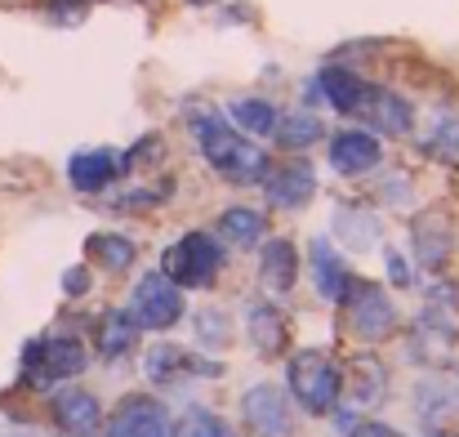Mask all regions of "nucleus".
<instances>
[{
	"label": "nucleus",
	"mask_w": 459,
	"mask_h": 437,
	"mask_svg": "<svg viewBox=\"0 0 459 437\" xmlns=\"http://www.w3.org/2000/svg\"><path fill=\"white\" fill-rule=\"evenodd\" d=\"M187 126H192V139L201 147V156L210 161V170H214L219 179H228V183H237V188H255V183L268 179V170H273L268 152L255 147L246 135H237L223 117H214V112L201 108V112L187 117Z\"/></svg>",
	"instance_id": "nucleus-1"
},
{
	"label": "nucleus",
	"mask_w": 459,
	"mask_h": 437,
	"mask_svg": "<svg viewBox=\"0 0 459 437\" xmlns=\"http://www.w3.org/2000/svg\"><path fill=\"white\" fill-rule=\"evenodd\" d=\"M286 384H290V398L307 415H330L339 406V393H343L339 362L325 348H299L286 366Z\"/></svg>",
	"instance_id": "nucleus-2"
},
{
	"label": "nucleus",
	"mask_w": 459,
	"mask_h": 437,
	"mask_svg": "<svg viewBox=\"0 0 459 437\" xmlns=\"http://www.w3.org/2000/svg\"><path fill=\"white\" fill-rule=\"evenodd\" d=\"M160 273L183 291H210L223 273V246L210 232H183L165 255H160Z\"/></svg>",
	"instance_id": "nucleus-3"
},
{
	"label": "nucleus",
	"mask_w": 459,
	"mask_h": 437,
	"mask_svg": "<svg viewBox=\"0 0 459 437\" xmlns=\"http://www.w3.org/2000/svg\"><path fill=\"white\" fill-rule=\"evenodd\" d=\"M90 366V353L81 339L72 335H54V339H31L22 348V380L31 389H49L58 380H76Z\"/></svg>",
	"instance_id": "nucleus-4"
},
{
	"label": "nucleus",
	"mask_w": 459,
	"mask_h": 437,
	"mask_svg": "<svg viewBox=\"0 0 459 437\" xmlns=\"http://www.w3.org/2000/svg\"><path fill=\"white\" fill-rule=\"evenodd\" d=\"M334 303L343 308V317H348V330H352L357 339H366V344H375V339H388V335L397 330V303L379 291L375 282L348 277V286H343V294H339Z\"/></svg>",
	"instance_id": "nucleus-5"
},
{
	"label": "nucleus",
	"mask_w": 459,
	"mask_h": 437,
	"mask_svg": "<svg viewBox=\"0 0 459 437\" xmlns=\"http://www.w3.org/2000/svg\"><path fill=\"white\" fill-rule=\"evenodd\" d=\"M187 312L183 291L165 277V273H143L130 291V317L139 321V330H169L178 326Z\"/></svg>",
	"instance_id": "nucleus-6"
},
{
	"label": "nucleus",
	"mask_w": 459,
	"mask_h": 437,
	"mask_svg": "<svg viewBox=\"0 0 459 437\" xmlns=\"http://www.w3.org/2000/svg\"><path fill=\"white\" fill-rule=\"evenodd\" d=\"M455 344L459 330L451 317H442V308H429L415 326H411V339H406V357L415 366H429V371H442L455 362Z\"/></svg>",
	"instance_id": "nucleus-7"
},
{
	"label": "nucleus",
	"mask_w": 459,
	"mask_h": 437,
	"mask_svg": "<svg viewBox=\"0 0 459 437\" xmlns=\"http://www.w3.org/2000/svg\"><path fill=\"white\" fill-rule=\"evenodd\" d=\"M241 420L250 437H295V411L290 398L277 384H255L241 398Z\"/></svg>",
	"instance_id": "nucleus-8"
},
{
	"label": "nucleus",
	"mask_w": 459,
	"mask_h": 437,
	"mask_svg": "<svg viewBox=\"0 0 459 437\" xmlns=\"http://www.w3.org/2000/svg\"><path fill=\"white\" fill-rule=\"evenodd\" d=\"M192 375H223L219 362L201 357V353H187L178 344H156L148 348V380L160 389H183Z\"/></svg>",
	"instance_id": "nucleus-9"
},
{
	"label": "nucleus",
	"mask_w": 459,
	"mask_h": 437,
	"mask_svg": "<svg viewBox=\"0 0 459 437\" xmlns=\"http://www.w3.org/2000/svg\"><path fill=\"white\" fill-rule=\"evenodd\" d=\"M411 255L429 273H437L451 259V214L442 205H429L424 214H415V223H411Z\"/></svg>",
	"instance_id": "nucleus-10"
},
{
	"label": "nucleus",
	"mask_w": 459,
	"mask_h": 437,
	"mask_svg": "<svg viewBox=\"0 0 459 437\" xmlns=\"http://www.w3.org/2000/svg\"><path fill=\"white\" fill-rule=\"evenodd\" d=\"M126 165H130V156H121V152H112V147H85V152H76V156L67 161V179H72L76 192L94 197V192H103L112 179H121Z\"/></svg>",
	"instance_id": "nucleus-11"
},
{
	"label": "nucleus",
	"mask_w": 459,
	"mask_h": 437,
	"mask_svg": "<svg viewBox=\"0 0 459 437\" xmlns=\"http://www.w3.org/2000/svg\"><path fill=\"white\" fill-rule=\"evenodd\" d=\"M108 437H174L169 411L156 398H126L108 420Z\"/></svg>",
	"instance_id": "nucleus-12"
},
{
	"label": "nucleus",
	"mask_w": 459,
	"mask_h": 437,
	"mask_svg": "<svg viewBox=\"0 0 459 437\" xmlns=\"http://www.w3.org/2000/svg\"><path fill=\"white\" fill-rule=\"evenodd\" d=\"M375 90H379V85L361 81V76L348 72V67H325V72L316 76V94H325L330 108H339L343 117H361V121H366V112H370V103H375Z\"/></svg>",
	"instance_id": "nucleus-13"
},
{
	"label": "nucleus",
	"mask_w": 459,
	"mask_h": 437,
	"mask_svg": "<svg viewBox=\"0 0 459 437\" xmlns=\"http://www.w3.org/2000/svg\"><path fill=\"white\" fill-rule=\"evenodd\" d=\"M264 192H268V205H277V210H304L316 197V174H312L307 161L273 165L268 179H264Z\"/></svg>",
	"instance_id": "nucleus-14"
},
{
	"label": "nucleus",
	"mask_w": 459,
	"mask_h": 437,
	"mask_svg": "<svg viewBox=\"0 0 459 437\" xmlns=\"http://www.w3.org/2000/svg\"><path fill=\"white\" fill-rule=\"evenodd\" d=\"M379 161H384V144H379L370 130H339V135L330 139V165H334V174H343V179L370 174Z\"/></svg>",
	"instance_id": "nucleus-15"
},
{
	"label": "nucleus",
	"mask_w": 459,
	"mask_h": 437,
	"mask_svg": "<svg viewBox=\"0 0 459 437\" xmlns=\"http://www.w3.org/2000/svg\"><path fill=\"white\" fill-rule=\"evenodd\" d=\"M54 424L67 437H99L103 433V406L85 389H63L54 398Z\"/></svg>",
	"instance_id": "nucleus-16"
},
{
	"label": "nucleus",
	"mask_w": 459,
	"mask_h": 437,
	"mask_svg": "<svg viewBox=\"0 0 459 437\" xmlns=\"http://www.w3.org/2000/svg\"><path fill=\"white\" fill-rule=\"evenodd\" d=\"M339 375H343L348 398L361 402V406H379V402L388 398V366L379 362V353H357V357H348V366H339Z\"/></svg>",
	"instance_id": "nucleus-17"
},
{
	"label": "nucleus",
	"mask_w": 459,
	"mask_h": 437,
	"mask_svg": "<svg viewBox=\"0 0 459 437\" xmlns=\"http://www.w3.org/2000/svg\"><path fill=\"white\" fill-rule=\"evenodd\" d=\"M246 330H250V344H255L259 357H281L290 348V321L273 303H255L246 312Z\"/></svg>",
	"instance_id": "nucleus-18"
},
{
	"label": "nucleus",
	"mask_w": 459,
	"mask_h": 437,
	"mask_svg": "<svg viewBox=\"0 0 459 437\" xmlns=\"http://www.w3.org/2000/svg\"><path fill=\"white\" fill-rule=\"evenodd\" d=\"M259 282L268 294H290L299 282V250L290 237H273L264 246V259H259Z\"/></svg>",
	"instance_id": "nucleus-19"
},
{
	"label": "nucleus",
	"mask_w": 459,
	"mask_h": 437,
	"mask_svg": "<svg viewBox=\"0 0 459 437\" xmlns=\"http://www.w3.org/2000/svg\"><path fill=\"white\" fill-rule=\"evenodd\" d=\"M307 277H312V286H316V294L321 299H339L343 294V286H348V264H343V255L325 241V237H316L312 241V250H307Z\"/></svg>",
	"instance_id": "nucleus-20"
},
{
	"label": "nucleus",
	"mask_w": 459,
	"mask_h": 437,
	"mask_svg": "<svg viewBox=\"0 0 459 437\" xmlns=\"http://www.w3.org/2000/svg\"><path fill=\"white\" fill-rule=\"evenodd\" d=\"M94 344H99V357H103V362L126 357V353L139 344V321L130 317V308H108V312L99 317Z\"/></svg>",
	"instance_id": "nucleus-21"
},
{
	"label": "nucleus",
	"mask_w": 459,
	"mask_h": 437,
	"mask_svg": "<svg viewBox=\"0 0 459 437\" xmlns=\"http://www.w3.org/2000/svg\"><path fill=\"white\" fill-rule=\"evenodd\" d=\"M334 228H339V237H343L348 250H375V241L384 237L379 214L366 210V205H343V210L334 214Z\"/></svg>",
	"instance_id": "nucleus-22"
},
{
	"label": "nucleus",
	"mask_w": 459,
	"mask_h": 437,
	"mask_svg": "<svg viewBox=\"0 0 459 437\" xmlns=\"http://www.w3.org/2000/svg\"><path fill=\"white\" fill-rule=\"evenodd\" d=\"M264 232H268V219H264L259 210H250V205H228V210L219 214V237H223V241H232L237 250L259 246V241H264Z\"/></svg>",
	"instance_id": "nucleus-23"
},
{
	"label": "nucleus",
	"mask_w": 459,
	"mask_h": 437,
	"mask_svg": "<svg viewBox=\"0 0 459 437\" xmlns=\"http://www.w3.org/2000/svg\"><path fill=\"white\" fill-rule=\"evenodd\" d=\"M366 121H370L379 135H411L415 108H411L402 94H393V90H375V103H370Z\"/></svg>",
	"instance_id": "nucleus-24"
},
{
	"label": "nucleus",
	"mask_w": 459,
	"mask_h": 437,
	"mask_svg": "<svg viewBox=\"0 0 459 437\" xmlns=\"http://www.w3.org/2000/svg\"><path fill=\"white\" fill-rule=\"evenodd\" d=\"M85 255H90L94 268H103V273H130L139 246H134L130 237H117V232H94V237L85 241Z\"/></svg>",
	"instance_id": "nucleus-25"
},
{
	"label": "nucleus",
	"mask_w": 459,
	"mask_h": 437,
	"mask_svg": "<svg viewBox=\"0 0 459 437\" xmlns=\"http://www.w3.org/2000/svg\"><path fill=\"white\" fill-rule=\"evenodd\" d=\"M321 135H325V126H321V117H312V112L277 117V130H273L277 147H286V152H304V147H312Z\"/></svg>",
	"instance_id": "nucleus-26"
},
{
	"label": "nucleus",
	"mask_w": 459,
	"mask_h": 437,
	"mask_svg": "<svg viewBox=\"0 0 459 437\" xmlns=\"http://www.w3.org/2000/svg\"><path fill=\"white\" fill-rule=\"evenodd\" d=\"M228 117L246 130V135H268L273 139V130H277V108L268 103V99H237L232 108H228Z\"/></svg>",
	"instance_id": "nucleus-27"
},
{
	"label": "nucleus",
	"mask_w": 459,
	"mask_h": 437,
	"mask_svg": "<svg viewBox=\"0 0 459 437\" xmlns=\"http://www.w3.org/2000/svg\"><path fill=\"white\" fill-rule=\"evenodd\" d=\"M174 437H237V429L223 420V415H214V411H201V406H192L183 420H178V429Z\"/></svg>",
	"instance_id": "nucleus-28"
},
{
	"label": "nucleus",
	"mask_w": 459,
	"mask_h": 437,
	"mask_svg": "<svg viewBox=\"0 0 459 437\" xmlns=\"http://www.w3.org/2000/svg\"><path fill=\"white\" fill-rule=\"evenodd\" d=\"M429 156H437L442 165L459 170V117L442 121V126L433 130V139H429Z\"/></svg>",
	"instance_id": "nucleus-29"
},
{
	"label": "nucleus",
	"mask_w": 459,
	"mask_h": 437,
	"mask_svg": "<svg viewBox=\"0 0 459 437\" xmlns=\"http://www.w3.org/2000/svg\"><path fill=\"white\" fill-rule=\"evenodd\" d=\"M348 437H402L397 429H388V424H379V420H366V424H352Z\"/></svg>",
	"instance_id": "nucleus-30"
},
{
	"label": "nucleus",
	"mask_w": 459,
	"mask_h": 437,
	"mask_svg": "<svg viewBox=\"0 0 459 437\" xmlns=\"http://www.w3.org/2000/svg\"><path fill=\"white\" fill-rule=\"evenodd\" d=\"M388 277H393V286H415V277H411L402 255H388Z\"/></svg>",
	"instance_id": "nucleus-31"
},
{
	"label": "nucleus",
	"mask_w": 459,
	"mask_h": 437,
	"mask_svg": "<svg viewBox=\"0 0 459 437\" xmlns=\"http://www.w3.org/2000/svg\"><path fill=\"white\" fill-rule=\"evenodd\" d=\"M63 291H67V294H85V291H90V273H85V268H67Z\"/></svg>",
	"instance_id": "nucleus-32"
},
{
	"label": "nucleus",
	"mask_w": 459,
	"mask_h": 437,
	"mask_svg": "<svg viewBox=\"0 0 459 437\" xmlns=\"http://www.w3.org/2000/svg\"><path fill=\"white\" fill-rule=\"evenodd\" d=\"M352 424H357V415H352V411H339V415H334V429H339V433H348Z\"/></svg>",
	"instance_id": "nucleus-33"
},
{
	"label": "nucleus",
	"mask_w": 459,
	"mask_h": 437,
	"mask_svg": "<svg viewBox=\"0 0 459 437\" xmlns=\"http://www.w3.org/2000/svg\"><path fill=\"white\" fill-rule=\"evenodd\" d=\"M192 4H214V0H192Z\"/></svg>",
	"instance_id": "nucleus-34"
}]
</instances>
